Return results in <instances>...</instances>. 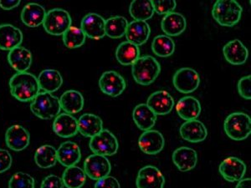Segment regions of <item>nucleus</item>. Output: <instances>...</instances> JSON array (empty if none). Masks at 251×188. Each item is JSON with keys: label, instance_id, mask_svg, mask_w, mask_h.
Returning a JSON list of instances; mask_svg holds the SVG:
<instances>
[{"label": "nucleus", "instance_id": "nucleus-1", "mask_svg": "<svg viewBox=\"0 0 251 188\" xmlns=\"http://www.w3.org/2000/svg\"><path fill=\"white\" fill-rule=\"evenodd\" d=\"M9 86L12 95L21 102L32 101L40 92L37 77L28 71L14 74Z\"/></svg>", "mask_w": 251, "mask_h": 188}, {"label": "nucleus", "instance_id": "nucleus-2", "mask_svg": "<svg viewBox=\"0 0 251 188\" xmlns=\"http://www.w3.org/2000/svg\"><path fill=\"white\" fill-rule=\"evenodd\" d=\"M161 73L160 63L151 55H143L131 66V74L135 81L148 86L157 80Z\"/></svg>", "mask_w": 251, "mask_h": 188}, {"label": "nucleus", "instance_id": "nucleus-3", "mask_svg": "<svg viewBox=\"0 0 251 188\" xmlns=\"http://www.w3.org/2000/svg\"><path fill=\"white\" fill-rule=\"evenodd\" d=\"M243 8L235 0H217L212 9V16L220 25L234 27L242 17Z\"/></svg>", "mask_w": 251, "mask_h": 188}, {"label": "nucleus", "instance_id": "nucleus-4", "mask_svg": "<svg viewBox=\"0 0 251 188\" xmlns=\"http://www.w3.org/2000/svg\"><path fill=\"white\" fill-rule=\"evenodd\" d=\"M32 113L42 120H51L61 111L60 99L51 93L40 92L30 103Z\"/></svg>", "mask_w": 251, "mask_h": 188}, {"label": "nucleus", "instance_id": "nucleus-5", "mask_svg": "<svg viewBox=\"0 0 251 188\" xmlns=\"http://www.w3.org/2000/svg\"><path fill=\"white\" fill-rule=\"evenodd\" d=\"M224 130L231 140H246L251 133V117L244 112L231 113L225 120Z\"/></svg>", "mask_w": 251, "mask_h": 188}, {"label": "nucleus", "instance_id": "nucleus-6", "mask_svg": "<svg viewBox=\"0 0 251 188\" xmlns=\"http://www.w3.org/2000/svg\"><path fill=\"white\" fill-rule=\"evenodd\" d=\"M42 25L49 34L54 36H62L72 25V16L65 9H50V11L46 12Z\"/></svg>", "mask_w": 251, "mask_h": 188}, {"label": "nucleus", "instance_id": "nucleus-7", "mask_svg": "<svg viewBox=\"0 0 251 188\" xmlns=\"http://www.w3.org/2000/svg\"><path fill=\"white\" fill-rule=\"evenodd\" d=\"M89 146L93 154L107 157L117 154L119 143L117 137L111 131L107 129H103L99 134L91 138Z\"/></svg>", "mask_w": 251, "mask_h": 188}, {"label": "nucleus", "instance_id": "nucleus-8", "mask_svg": "<svg viewBox=\"0 0 251 188\" xmlns=\"http://www.w3.org/2000/svg\"><path fill=\"white\" fill-rule=\"evenodd\" d=\"M200 75L194 69L189 67L177 70L173 77L174 87L183 94H191L200 86Z\"/></svg>", "mask_w": 251, "mask_h": 188}, {"label": "nucleus", "instance_id": "nucleus-9", "mask_svg": "<svg viewBox=\"0 0 251 188\" xmlns=\"http://www.w3.org/2000/svg\"><path fill=\"white\" fill-rule=\"evenodd\" d=\"M99 88L103 94L115 98L125 92L126 82L123 75L118 72L108 70L100 75Z\"/></svg>", "mask_w": 251, "mask_h": 188}, {"label": "nucleus", "instance_id": "nucleus-10", "mask_svg": "<svg viewBox=\"0 0 251 188\" xmlns=\"http://www.w3.org/2000/svg\"><path fill=\"white\" fill-rule=\"evenodd\" d=\"M84 171L87 177L97 181L110 175L111 171V163L106 157L92 154L85 160Z\"/></svg>", "mask_w": 251, "mask_h": 188}, {"label": "nucleus", "instance_id": "nucleus-11", "mask_svg": "<svg viewBox=\"0 0 251 188\" xmlns=\"http://www.w3.org/2000/svg\"><path fill=\"white\" fill-rule=\"evenodd\" d=\"M136 186L137 188H163L165 177L154 165H145L137 173Z\"/></svg>", "mask_w": 251, "mask_h": 188}, {"label": "nucleus", "instance_id": "nucleus-12", "mask_svg": "<svg viewBox=\"0 0 251 188\" xmlns=\"http://www.w3.org/2000/svg\"><path fill=\"white\" fill-rule=\"evenodd\" d=\"M106 20L97 13H89L83 17L80 22V29L86 37L94 40H100L106 36Z\"/></svg>", "mask_w": 251, "mask_h": 188}, {"label": "nucleus", "instance_id": "nucleus-13", "mask_svg": "<svg viewBox=\"0 0 251 188\" xmlns=\"http://www.w3.org/2000/svg\"><path fill=\"white\" fill-rule=\"evenodd\" d=\"M246 163L235 157H228L220 163L219 171L224 179L229 183L239 182L246 175Z\"/></svg>", "mask_w": 251, "mask_h": 188}, {"label": "nucleus", "instance_id": "nucleus-14", "mask_svg": "<svg viewBox=\"0 0 251 188\" xmlns=\"http://www.w3.org/2000/svg\"><path fill=\"white\" fill-rule=\"evenodd\" d=\"M138 146L146 155L155 156L163 151L165 146L163 135L157 130L143 131L138 138Z\"/></svg>", "mask_w": 251, "mask_h": 188}, {"label": "nucleus", "instance_id": "nucleus-15", "mask_svg": "<svg viewBox=\"0 0 251 188\" xmlns=\"http://www.w3.org/2000/svg\"><path fill=\"white\" fill-rule=\"evenodd\" d=\"M5 142L7 146L13 151H24L29 146L30 135L22 125H13L6 131Z\"/></svg>", "mask_w": 251, "mask_h": 188}, {"label": "nucleus", "instance_id": "nucleus-16", "mask_svg": "<svg viewBox=\"0 0 251 188\" xmlns=\"http://www.w3.org/2000/svg\"><path fill=\"white\" fill-rule=\"evenodd\" d=\"M146 104L157 116L169 114L175 106L174 97L164 90L157 91L150 94Z\"/></svg>", "mask_w": 251, "mask_h": 188}, {"label": "nucleus", "instance_id": "nucleus-17", "mask_svg": "<svg viewBox=\"0 0 251 188\" xmlns=\"http://www.w3.org/2000/svg\"><path fill=\"white\" fill-rule=\"evenodd\" d=\"M181 137L190 143H200L206 140L208 130L205 125L199 120H187L179 129Z\"/></svg>", "mask_w": 251, "mask_h": 188}, {"label": "nucleus", "instance_id": "nucleus-18", "mask_svg": "<svg viewBox=\"0 0 251 188\" xmlns=\"http://www.w3.org/2000/svg\"><path fill=\"white\" fill-rule=\"evenodd\" d=\"M24 35L22 31L10 24H0V49L10 51L21 46Z\"/></svg>", "mask_w": 251, "mask_h": 188}, {"label": "nucleus", "instance_id": "nucleus-19", "mask_svg": "<svg viewBox=\"0 0 251 188\" xmlns=\"http://www.w3.org/2000/svg\"><path fill=\"white\" fill-rule=\"evenodd\" d=\"M53 131L61 138H70L77 134V119L67 113H60L53 121Z\"/></svg>", "mask_w": 251, "mask_h": 188}, {"label": "nucleus", "instance_id": "nucleus-20", "mask_svg": "<svg viewBox=\"0 0 251 188\" xmlns=\"http://www.w3.org/2000/svg\"><path fill=\"white\" fill-rule=\"evenodd\" d=\"M223 54L227 62L233 66H241L249 58L248 48L240 40L228 41L223 48Z\"/></svg>", "mask_w": 251, "mask_h": 188}, {"label": "nucleus", "instance_id": "nucleus-21", "mask_svg": "<svg viewBox=\"0 0 251 188\" xmlns=\"http://www.w3.org/2000/svg\"><path fill=\"white\" fill-rule=\"evenodd\" d=\"M172 160L180 171H192L197 165V151L188 146H181L174 151Z\"/></svg>", "mask_w": 251, "mask_h": 188}, {"label": "nucleus", "instance_id": "nucleus-22", "mask_svg": "<svg viewBox=\"0 0 251 188\" xmlns=\"http://www.w3.org/2000/svg\"><path fill=\"white\" fill-rule=\"evenodd\" d=\"M151 28L148 22L133 20L128 24L125 36L126 41L139 47L149 40Z\"/></svg>", "mask_w": 251, "mask_h": 188}, {"label": "nucleus", "instance_id": "nucleus-23", "mask_svg": "<svg viewBox=\"0 0 251 188\" xmlns=\"http://www.w3.org/2000/svg\"><path fill=\"white\" fill-rule=\"evenodd\" d=\"M7 59L10 66L17 73L28 71L33 62V55L30 50L21 46L9 51Z\"/></svg>", "mask_w": 251, "mask_h": 188}, {"label": "nucleus", "instance_id": "nucleus-24", "mask_svg": "<svg viewBox=\"0 0 251 188\" xmlns=\"http://www.w3.org/2000/svg\"><path fill=\"white\" fill-rule=\"evenodd\" d=\"M161 28L167 36L177 37L185 31L187 20L182 14L173 12L164 15L161 22Z\"/></svg>", "mask_w": 251, "mask_h": 188}, {"label": "nucleus", "instance_id": "nucleus-25", "mask_svg": "<svg viewBox=\"0 0 251 188\" xmlns=\"http://www.w3.org/2000/svg\"><path fill=\"white\" fill-rule=\"evenodd\" d=\"M175 109L178 117L185 121L197 120L202 111L200 100L191 95L181 98L176 104Z\"/></svg>", "mask_w": 251, "mask_h": 188}, {"label": "nucleus", "instance_id": "nucleus-26", "mask_svg": "<svg viewBox=\"0 0 251 188\" xmlns=\"http://www.w3.org/2000/svg\"><path fill=\"white\" fill-rule=\"evenodd\" d=\"M81 159L80 146L74 141H65L57 149V161L63 166L76 165Z\"/></svg>", "mask_w": 251, "mask_h": 188}, {"label": "nucleus", "instance_id": "nucleus-27", "mask_svg": "<svg viewBox=\"0 0 251 188\" xmlns=\"http://www.w3.org/2000/svg\"><path fill=\"white\" fill-rule=\"evenodd\" d=\"M46 9L39 3H27L21 12L20 19L24 24L29 28H37L43 24L46 18Z\"/></svg>", "mask_w": 251, "mask_h": 188}, {"label": "nucleus", "instance_id": "nucleus-28", "mask_svg": "<svg viewBox=\"0 0 251 188\" xmlns=\"http://www.w3.org/2000/svg\"><path fill=\"white\" fill-rule=\"evenodd\" d=\"M157 117L147 104L137 105L132 111L133 121L141 131H147L153 128L156 125Z\"/></svg>", "mask_w": 251, "mask_h": 188}, {"label": "nucleus", "instance_id": "nucleus-29", "mask_svg": "<svg viewBox=\"0 0 251 188\" xmlns=\"http://www.w3.org/2000/svg\"><path fill=\"white\" fill-rule=\"evenodd\" d=\"M77 121L78 131L84 137L92 138L103 130L102 120L92 113L83 114Z\"/></svg>", "mask_w": 251, "mask_h": 188}, {"label": "nucleus", "instance_id": "nucleus-30", "mask_svg": "<svg viewBox=\"0 0 251 188\" xmlns=\"http://www.w3.org/2000/svg\"><path fill=\"white\" fill-rule=\"evenodd\" d=\"M60 102L61 110L65 111V113L72 116L82 111L85 105L82 94L75 90H69L64 92L60 96Z\"/></svg>", "mask_w": 251, "mask_h": 188}, {"label": "nucleus", "instance_id": "nucleus-31", "mask_svg": "<svg viewBox=\"0 0 251 188\" xmlns=\"http://www.w3.org/2000/svg\"><path fill=\"white\" fill-rule=\"evenodd\" d=\"M40 90L53 94L62 86L63 77L60 71L54 69H46L37 77Z\"/></svg>", "mask_w": 251, "mask_h": 188}, {"label": "nucleus", "instance_id": "nucleus-32", "mask_svg": "<svg viewBox=\"0 0 251 188\" xmlns=\"http://www.w3.org/2000/svg\"><path fill=\"white\" fill-rule=\"evenodd\" d=\"M140 48L128 41L121 43L116 49V58L122 66H132L140 58Z\"/></svg>", "mask_w": 251, "mask_h": 188}, {"label": "nucleus", "instance_id": "nucleus-33", "mask_svg": "<svg viewBox=\"0 0 251 188\" xmlns=\"http://www.w3.org/2000/svg\"><path fill=\"white\" fill-rule=\"evenodd\" d=\"M34 162L40 168H51L58 163L57 150L51 145H41L35 151Z\"/></svg>", "mask_w": 251, "mask_h": 188}, {"label": "nucleus", "instance_id": "nucleus-34", "mask_svg": "<svg viewBox=\"0 0 251 188\" xmlns=\"http://www.w3.org/2000/svg\"><path fill=\"white\" fill-rule=\"evenodd\" d=\"M86 172L77 165L66 167L62 174L63 183L66 188H81L86 182Z\"/></svg>", "mask_w": 251, "mask_h": 188}, {"label": "nucleus", "instance_id": "nucleus-35", "mask_svg": "<svg viewBox=\"0 0 251 188\" xmlns=\"http://www.w3.org/2000/svg\"><path fill=\"white\" fill-rule=\"evenodd\" d=\"M129 13L133 20L148 21L154 15V9L151 0H136L132 1L129 6Z\"/></svg>", "mask_w": 251, "mask_h": 188}, {"label": "nucleus", "instance_id": "nucleus-36", "mask_svg": "<svg viewBox=\"0 0 251 188\" xmlns=\"http://www.w3.org/2000/svg\"><path fill=\"white\" fill-rule=\"evenodd\" d=\"M175 47L174 40L165 34L157 35L151 42V50L158 57H170L175 52Z\"/></svg>", "mask_w": 251, "mask_h": 188}, {"label": "nucleus", "instance_id": "nucleus-37", "mask_svg": "<svg viewBox=\"0 0 251 188\" xmlns=\"http://www.w3.org/2000/svg\"><path fill=\"white\" fill-rule=\"evenodd\" d=\"M129 22L123 16L109 18L105 23V33L111 39H120L125 35Z\"/></svg>", "mask_w": 251, "mask_h": 188}, {"label": "nucleus", "instance_id": "nucleus-38", "mask_svg": "<svg viewBox=\"0 0 251 188\" xmlns=\"http://www.w3.org/2000/svg\"><path fill=\"white\" fill-rule=\"evenodd\" d=\"M63 43L66 48H78L86 43V36L80 28L72 25L62 35Z\"/></svg>", "mask_w": 251, "mask_h": 188}, {"label": "nucleus", "instance_id": "nucleus-39", "mask_svg": "<svg viewBox=\"0 0 251 188\" xmlns=\"http://www.w3.org/2000/svg\"><path fill=\"white\" fill-rule=\"evenodd\" d=\"M35 181L29 174L18 171L9 181V188H34Z\"/></svg>", "mask_w": 251, "mask_h": 188}, {"label": "nucleus", "instance_id": "nucleus-40", "mask_svg": "<svg viewBox=\"0 0 251 188\" xmlns=\"http://www.w3.org/2000/svg\"><path fill=\"white\" fill-rule=\"evenodd\" d=\"M152 7L157 15H166L175 12L177 3L175 0H151Z\"/></svg>", "mask_w": 251, "mask_h": 188}, {"label": "nucleus", "instance_id": "nucleus-41", "mask_svg": "<svg viewBox=\"0 0 251 188\" xmlns=\"http://www.w3.org/2000/svg\"><path fill=\"white\" fill-rule=\"evenodd\" d=\"M238 92L240 96L246 99V100H251V75H246L241 78L238 85Z\"/></svg>", "mask_w": 251, "mask_h": 188}, {"label": "nucleus", "instance_id": "nucleus-42", "mask_svg": "<svg viewBox=\"0 0 251 188\" xmlns=\"http://www.w3.org/2000/svg\"><path fill=\"white\" fill-rule=\"evenodd\" d=\"M64 187L61 177L54 174L47 176L40 185V188H64Z\"/></svg>", "mask_w": 251, "mask_h": 188}, {"label": "nucleus", "instance_id": "nucleus-43", "mask_svg": "<svg viewBox=\"0 0 251 188\" xmlns=\"http://www.w3.org/2000/svg\"><path fill=\"white\" fill-rule=\"evenodd\" d=\"M13 157L9 151L0 149V174L3 173L11 168Z\"/></svg>", "mask_w": 251, "mask_h": 188}, {"label": "nucleus", "instance_id": "nucleus-44", "mask_svg": "<svg viewBox=\"0 0 251 188\" xmlns=\"http://www.w3.org/2000/svg\"><path fill=\"white\" fill-rule=\"evenodd\" d=\"M94 188H121V184L116 177L107 176L97 180Z\"/></svg>", "mask_w": 251, "mask_h": 188}, {"label": "nucleus", "instance_id": "nucleus-45", "mask_svg": "<svg viewBox=\"0 0 251 188\" xmlns=\"http://www.w3.org/2000/svg\"><path fill=\"white\" fill-rule=\"evenodd\" d=\"M20 0H0V8L3 10H11L20 5Z\"/></svg>", "mask_w": 251, "mask_h": 188}, {"label": "nucleus", "instance_id": "nucleus-46", "mask_svg": "<svg viewBox=\"0 0 251 188\" xmlns=\"http://www.w3.org/2000/svg\"><path fill=\"white\" fill-rule=\"evenodd\" d=\"M235 188H251V178H246V179L240 180L237 183Z\"/></svg>", "mask_w": 251, "mask_h": 188}]
</instances>
